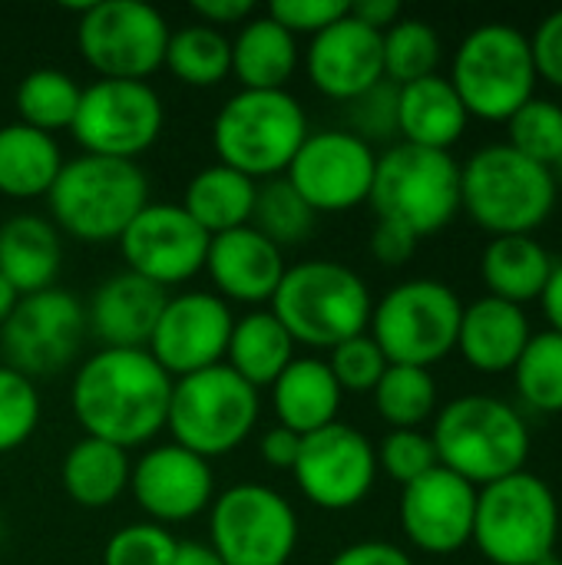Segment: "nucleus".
Segmentation results:
<instances>
[{
    "label": "nucleus",
    "instance_id": "4",
    "mask_svg": "<svg viewBox=\"0 0 562 565\" xmlns=\"http://www.w3.org/2000/svg\"><path fill=\"white\" fill-rule=\"evenodd\" d=\"M46 205L60 232L89 245L119 242L129 222L149 205V179L136 162L83 152L63 162Z\"/></svg>",
    "mask_w": 562,
    "mask_h": 565
},
{
    "label": "nucleus",
    "instance_id": "13",
    "mask_svg": "<svg viewBox=\"0 0 562 565\" xmlns=\"http://www.w3.org/2000/svg\"><path fill=\"white\" fill-rule=\"evenodd\" d=\"M166 17L142 0H103L83 3L76 43L83 60L99 79H136L146 83L166 63L169 43Z\"/></svg>",
    "mask_w": 562,
    "mask_h": 565
},
{
    "label": "nucleus",
    "instance_id": "52",
    "mask_svg": "<svg viewBox=\"0 0 562 565\" xmlns=\"http://www.w3.org/2000/svg\"><path fill=\"white\" fill-rule=\"evenodd\" d=\"M195 17H202L205 26H232V23H242L252 17L255 3L252 0H195L192 3Z\"/></svg>",
    "mask_w": 562,
    "mask_h": 565
},
{
    "label": "nucleus",
    "instance_id": "19",
    "mask_svg": "<svg viewBox=\"0 0 562 565\" xmlns=\"http://www.w3.org/2000/svg\"><path fill=\"white\" fill-rule=\"evenodd\" d=\"M209 242L212 238L189 218L182 205L149 202L119 235V252L132 275L169 288L195 278L205 268Z\"/></svg>",
    "mask_w": 562,
    "mask_h": 565
},
{
    "label": "nucleus",
    "instance_id": "7",
    "mask_svg": "<svg viewBox=\"0 0 562 565\" xmlns=\"http://www.w3.org/2000/svg\"><path fill=\"white\" fill-rule=\"evenodd\" d=\"M560 540V503L530 470L477 490L470 543L494 565H540Z\"/></svg>",
    "mask_w": 562,
    "mask_h": 565
},
{
    "label": "nucleus",
    "instance_id": "41",
    "mask_svg": "<svg viewBox=\"0 0 562 565\" xmlns=\"http://www.w3.org/2000/svg\"><path fill=\"white\" fill-rule=\"evenodd\" d=\"M510 139L507 146H513L517 152H523L527 159L547 166L553 172L556 159L562 156V106L553 99H527L510 119H507Z\"/></svg>",
    "mask_w": 562,
    "mask_h": 565
},
{
    "label": "nucleus",
    "instance_id": "16",
    "mask_svg": "<svg viewBox=\"0 0 562 565\" xmlns=\"http://www.w3.org/2000/svg\"><path fill=\"white\" fill-rule=\"evenodd\" d=\"M378 156L371 142L348 129L308 132L285 179L318 212H348L371 195Z\"/></svg>",
    "mask_w": 562,
    "mask_h": 565
},
{
    "label": "nucleus",
    "instance_id": "9",
    "mask_svg": "<svg viewBox=\"0 0 562 565\" xmlns=\"http://www.w3.org/2000/svg\"><path fill=\"white\" fill-rule=\"evenodd\" d=\"M447 79L470 116L507 122L527 99H533L540 79L530 36L513 23L474 26L454 53Z\"/></svg>",
    "mask_w": 562,
    "mask_h": 565
},
{
    "label": "nucleus",
    "instance_id": "24",
    "mask_svg": "<svg viewBox=\"0 0 562 565\" xmlns=\"http://www.w3.org/2000/svg\"><path fill=\"white\" fill-rule=\"evenodd\" d=\"M166 301H169L166 288L139 278L132 271H123V275L106 278L93 291L86 324L103 341V348L146 351Z\"/></svg>",
    "mask_w": 562,
    "mask_h": 565
},
{
    "label": "nucleus",
    "instance_id": "39",
    "mask_svg": "<svg viewBox=\"0 0 562 565\" xmlns=\"http://www.w3.org/2000/svg\"><path fill=\"white\" fill-rule=\"evenodd\" d=\"M520 397L540 414H562V334L547 328L530 338L517 367Z\"/></svg>",
    "mask_w": 562,
    "mask_h": 565
},
{
    "label": "nucleus",
    "instance_id": "26",
    "mask_svg": "<svg viewBox=\"0 0 562 565\" xmlns=\"http://www.w3.org/2000/svg\"><path fill=\"white\" fill-rule=\"evenodd\" d=\"M341 387L321 358H295L278 381L272 384V407L278 427L308 437L331 424H338L341 411Z\"/></svg>",
    "mask_w": 562,
    "mask_h": 565
},
{
    "label": "nucleus",
    "instance_id": "57",
    "mask_svg": "<svg viewBox=\"0 0 562 565\" xmlns=\"http://www.w3.org/2000/svg\"><path fill=\"white\" fill-rule=\"evenodd\" d=\"M553 175H560V179H562V156L556 159V166H553Z\"/></svg>",
    "mask_w": 562,
    "mask_h": 565
},
{
    "label": "nucleus",
    "instance_id": "49",
    "mask_svg": "<svg viewBox=\"0 0 562 565\" xmlns=\"http://www.w3.org/2000/svg\"><path fill=\"white\" fill-rule=\"evenodd\" d=\"M417 252V235L407 232L404 225H394V222H378L374 232H371V255L388 265V268H397L404 262H411Z\"/></svg>",
    "mask_w": 562,
    "mask_h": 565
},
{
    "label": "nucleus",
    "instance_id": "20",
    "mask_svg": "<svg viewBox=\"0 0 562 565\" xmlns=\"http://www.w3.org/2000/svg\"><path fill=\"white\" fill-rule=\"evenodd\" d=\"M129 490L152 523L169 526L195 520L212 507L215 477L205 457L179 444H162L136 460L129 473Z\"/></svg>",
    "mask_w": 562,
    "mask_h": 565
},
{
    "label": "nucleus",
    "instance_id": "25",
    "mask_svg": "<svg viewBox=\"0 0 562 565\" xmlns=\"http://www.w3.org/2000/svg\"><path fill=\"white\" fill-rule=\"evenodd\" d=\"M530 318L520 305L500 301L494 295L477 298L464 308L460 331H457V351L464 361L484 374H503L513 371L523 348L530 344Z\"/></svg>",
    "mask_w": 562,
    "mask_h": 565
},
{
    "label": "nucleus",
    "instance_id": "6",
    "mask_svg": "<svg viewBox=\"0 0 562 565\" xmlns=\"http://www.w3.org/2000/svg\"><path fill=\"white\" fill-rule=\"evenodd\" d=\"M308 132V116L288 89H238L212 122V146L222 166L275 179L288 172Z\"/></svg>",
    "mask_w": 562,
    "mask_h": 565
},
{
    "label": "nucleus",
    "instance_id": "23",
    "mask_svg": "<svg viewBox=\"0 0 562 565\" xmlns=\"http://www.w3.org/2000/svg\"><path fill=\"white\" fill-rule=\"evenodd\" d=\"M205 271L225 298L242 305H272L285 278V255L262 232L242 225L209 242Z\"/></svg>",
    "mask_w": 562,
    "mask_h": 565
},
{
    "label": "nucleus",
    "instance_id": "38",
    "mask_svg": "<svg viewBox=\"0 0 562 565\" xmlns=\"http://www.w3.org/2000/svg\"><path fill=\"white\" fill-rule=\"evenodd\" d=\"M248 225L262 232L272 245L288 248V245H301L311 235L315 209L295 192V185L285 175H275L255 189V209Z\"/></svg>",
    "mask_w": 562,
    "mask_h": 565
},
{
    "label": "nucleus",
    "instance_id": "21",
    "mask_svg": "<svg viewBox=\"0 0 562 565\" xmlns=\"http://www.w3.org/2000/svg\"><path fill=\"white\" fill-rule=\"evenodd\" d=\"M474 513L477 487L444 467H434L401 493V530L421 553L431 556L464 550L474 536Z\"/></svg>",
    "mask_w": 562,
    "mask_h": 565
},
{
    "label": "nucleus",
    "instance_id": "53",
    "mask_svg": "<svg viewBox=\"0 0 562 565\" xmlns=\"http://www.w3.org/2000/svg\"><path fill=\"white\" fill-rule=\"evenodd\" d=\"M348 13L354 20H361L364 26L384 33L391 30L404 13H401V3L397 0H358V3H348Z\"/></svg>",
    "mask_w": 562,
    "mask_h": 565
},
{
    "label": "nucleus",
    "instance_id": "59",
    "mask_svg": "<svg viewBox=\"0 0 562 565\" xmlns=\"http://www.w3.org/2000/svg\"><path fill=\"white\" fill-rule=\"evenodd\" d=\"M0 543H3V523H0Z\"/></svg>",
    "mask_w": 562,
    "mask_h": 565
},
{
    "label": "nucleus",
    "instance_id": "36",
    "mask_svg": "<svg viewBox=\"0 0 562 565\" xmlns=\"http://www.w3.org/2000/svg\"><path fill=\"white\" fill-rule=\"evenodd\" d=\"M79 86L70 73L53 70V66H40L30 70L13 93V106H17V122L40 129L46 136H53L56 129H70L76 106H79Z\"/></svg>",
    "mask_w": 562,
    "mask_h": 565
},
{
    "label": "nucleus",
    "instance_id": "22",
    "mask_svg": "<svg viewBox=\"0 0 562 565\" xmlns=\"http://www.w3.org/2000/svg\"><path fill=\"white\" fill-rule=\"evenodd\" d=\"M305 70L321 96L351 103L384 79V36L344 13L311 36Z\"/></svg>",
    "mask_w": 562,
    "mask_h": 565
},
{
    "label": "nucleus",
    "instance_id": "54",
    "mask_svg": "<svg viewBox=\"0 0 562 565\" xmlns=\"http://www.w3.org/2000/svg\"><path fill=\"white\" fill-rule=\"evenodd\" d=\"M540 301H543V311H547V318H550V328L562 334V262L553 265V275H550V281H547Z\"/></svg>",
    "mask_w": 562,
    "mask_h": 565
},
{
    "label": "nucleus",
    "instance_id": "50",
    "mask_svg": "<svg viewBox=\"0 0 562 565\" xmlns=\"http://www.w3.org/2000/svg\"><path fill=\"white\" fill-rule=\"evenodd\" d=\"M328 565H414V559L394 543L368 540V543H354L341 550Z\"/></svg>",
    "mask_w": 562,
    "mask_h": 565
},
{
    "label": "nucleus",
    "instance_id": "48",
    "mask_svg": "<svg viewBox=\"0 0 562 565\" xmlns=\"http://www.w3.org/2000/svg\"><path fill=\"white\" fill-rule=\"evenodd\" d=\"M537 76L562 89V10H553L547 20H540L537 33L530 36Z\"/></svg>",
    "mask_w": 562,
    "mask_h": 565
},
{
    "label": "nucleus",
    "instance_id": "15",
    "mask_svg": "<svg viewBox=\"0 0 562 565\" xmlns=\"http://www.w3.org/2000/svg\"><path fill=\"white\" fill-rule=\"evenodd\" d=\"M86 331V315L70 291L46 288L23 295L0 328V354L23 377H50L73 364Z\"/></svg>",
    "mask_w": 562,
    "mask_h": 565
},
{
    "label": "nucleus",
    "instance_id": "56",
    "mask_svg": "<svg viewBox=\"0 0 562 565\" xmlns=\"http://www.w3.org/2000/svg\"><path fill=\"white\" fill-rule=\"evenodd\" d=\"M17 301H20V295H17V291H13V285L0 275V328H3V321L13 315Z\"/></svg>",
    "mask_w": 562,
    "mask_h": 565
},
{
    "label": "nucleus",
    "instance_id": "18",
    "mask_svg": "<svg viewBox=\"0 0 562 565\" xmlns=\"http://www.w3.org/2000/svg\"><path fill=\"white\" fill-rule=\"evenodd\" d=\"M232 324L235 318L225 298L209 291H185L166 301L146 351L172 381H179L225 364Z\"/></svg>",
    "mask_w": 562,
    "mask_h": 565
},
{
    "label": "nucleus",
    "instance_id": "33",
    "mask_svg": "<svg viewBox=\"0 0 562 565\" xmlns=\"http://www.w3.org/2000/svg\"><path fill=\"white\" fill-rule=\"evenodd\" d=\"M291 361H295V341L272 311H252L232 324L225 367H232L255 391L272 387Z\"/></svg>",
    "mask_w": 562,
    "mask_h": 565
},
{
    "label": "nucleus",
    "instance_id": "8",
    "mask_svg": "<svg viewBox=\"0 0 562 565\" xmlns=\"http://www.w3.org/2000/svg\"><path fill=\"white\" fill-rule=\"evenodd\" d=\"M368 202L378 222L404 225L417 238L434 235L460 212V166L444 149L397 142L378 156Z\"/></svg>",
    "mask_w": 562,
    "mask_h": 565
},
{
    "label": "nucleus",
    "instance_id": "14",
    "mask_svg": "<svg viewBox=\"0 0 562 565\" xmlns=\"http://www.w3.org/2000/svg\"><path fill=\"white\" fill-rule=\"evenodd\" d=\"M162 122V99L149 83L96 79L79 93L70 132L86 156L136 162L159 139Z\"/></svg>",
    "mask_w": 562,
    "mask_h": 565
},
{
    "label": "nucleus",
    "instance_id": "55",
    "mask_svg": "<svg viewBox=\"0 0 562 565\" xmlns=\"http://www.w3.org/2000/svg\"><path fill=\"white\" fill-rule=\"evenodd\" d=\"M169 565H222V559L215 556V550L209 543H176V553H172V563Z\"/></svg>",
    "mask_w": 562,
    "mask_h": 565
},
{
    "label": "nucleus",
    "instance_id": "10",
    "mask_svg": "<svg viewBox=\"0 0 562 565\" xmlns=\"http://www.w3.org/2000/svg\"><path fill=\"white\" fill-rule=\"evenodd\" d=\"M258 391L232 367L215 364L172 381L166 427L172 430V444L212 460L245 444L258 424Z\"/></svg>",
    "mask_w": 562,
    "mask_h": 565
},
{
    "label": "nucleus",
    "instance_id": "30",
    "mask_svg": "<svg viewBox=\"0 0 562 565\" xmlns=\"http://www.w3.org/2000/svg\"><path fill=\"white\" fill-rule=\"evenodd\" d=\"M298 70V43L268 13L252 17L232 40V76L242 89H285Z\"/></svg>",
    "mask_w": 562,
    "mask_h": 565
},
{
    "label": "nucleus",
    "instance_id": "40",
    "mask_svg": "<svg viewBox=\"0 0 562 565\" xmlns=\"http://www.w3.org/2000/svg\"><path fill=\"white\" fill-rule=\"evenodd\" d=\"M381 36H384V79H391L394 86H404V83L437 73L444 46H441L437 30L427 20L401 17Z\"/></svg>",
    "mask_w": 562,
    "mask_h": 565
},
{
    "label": "nucleus",
    "instance_id": "32",
    "mask_svg": "<svg viewBox=\"0 0 562 565\" xmlns=\"http://www.w3.org/2000/svg\"><path fill=\"white\" fill-rule=\"evenodd\" d=\"M63 152L53 136L30 129L23 122L0 126V195L7 199H40L53 189Z\"/></svg>",
    "mask_w": 562,
    "mask_h": 565
},
{
    "label": "nucleus",
    "instance_id": "43",
    "mask_svg": "<svg viewBox=\"0 0 562 565\" xmlns=\"http://www.w3.org/2000/svg\"><path fill=\"white\" fill-rule=\"evenodd\" d=\"M374 454H378V470H384L401 487H407V483L421 480L424 473H431L434 467H441L434 440L424 430H391Z\"/></svg>",
    "mask_w": 562,
    "mask_h": 565
},
{
    "label": "nucleus",
    "instance_id": "51",
    "mask_svg": "<svg viewBox=\"0 0 562 565\" xmlns=\"http://www.w3.org/2000/svg\"><path fill=\"white\" fill-rule=\"evenodd\" d=\"M298 450H301V437L285 427H272L258 444V457L275 470H291L298 460Z\"/></svg>",
    "mask_w": 562,
    "mask_h": 565
},
{
    "label": "nucleus",
    "instance_id": "12",
    "mask_svg": "<svg viewBox=\"0 0 562 565\" xmlns=\"http://www.w3.org/2000/svg\"><path fill=\"white\" fill-rule=\"evenodd\" d=\"M209 510V546L222 565H288L295 556L298 516L278 490L238 483Z\"/></svg>",
    "mask_w": 562,
    "mask_h": 565
},
{
    "label": "nucleus",
    "instance_id": "11",
    "mask_svg": "<svg viewBox=\"0 0 562 565\" xmlns=\"http://www.w3.org/2000/svg\"><path fill=\"white\" fill-rule=\"evenodd\" d=\"M464 301L437 278H411L394 285L371 311V338L388 364L427 367L457 351Z\"/></svg>",
    "mask_w": 562,
    "mask_h": 565
},
{
    "label": "nucleus",
    "instance_id": "3",
    "mask_svg": "<svg viewBox=\"0 0 562 565\" xmlns=\"http://www.w3.org/2000/svg\"><path fill=\"white\" fill-rule=\"evenodd\" d=\"M556 175L507 142L477 149L460 166V212L497 235H530L556 209Z\"/></svg>",
    "mask_w": 562,
    "mask_h": 565
},
{
    "label": "nucleus",
    "instance_id": "5",
    "mask_svg": "<svg viewBox=\"0 0 562 565\" xmlns=\"http://www.w3.org/2000/svg\"><path fill=\"white\" fill-rule=\"evenodd\" d=\"M371 291L358 271L341 262H301L285 268V278L272 298V315L285 324L295 344L338 348L358 338L371 324Z\"/></svg>",
    "mask_w": 562,
    "mask_h": 565
},
{
    "label": "nucleus",
    "instance_id": "42",
    "mask_svg": "<svg viewBox=\"0 0 562 565\" xmlns=\"http://www.w3.org/2000/svg\"><path fill=\"white\" fill-rule=\"evenodd\" d=\"M40 424V397L30 377L0 364V454L23 447Z\"/></svg>",
    "mask_w": 562,
    "mask_h": 565
},
{
    "label": "nucleus",
    "instance_id": "31",
    "mask_svg": "<svg viewBox=\"0 0 562 565\" xmlns=\"http://www.w3.org/2000/svg\"><path fill=\"white\" fill-rule=\"evenodd\" d=\"M255 189H258L255 179L215 162L192 175L182 195V209L209 238H215L252 222Z\"/></svg>",
    "mask_w": 562,
    "mask_h": 565
},
{
    "label": "nucleus",
    "instance_id": "44",
    "mask_svg": "<svg viewBox=\"0 0 562 565\" xmlns=\"http://www.w3.org/2000/svg\"><path fill=\"white\" fill-rule=\"evenodd\" d=\"M176 540L159 523H129L116 530L103 550V565H169Z\"/></svg>",
    "mask_w": 562,
    "mask_h": 565
},
{
    "label": "nucleus",
    "instance_id": "1",
    "mask_svg": "<svg viewBox=\"0 0 562 565\" xmlns=\"http://www.w3.org/2000/svg\"><path fill=\"white\" fill-rule=\"evenodd\" d=\"M172 377L149 351L103 348L73 374L70 407L86 437L132 450L149 444L169 414Z\"/></svg>",
    "mask_w": 562,
    "mask_h": 565
},
{
    "label": "nucleus",
    "instance_id": "35",
    "mask_svg": "<svg viewBox=\"0 0 562 565\" xmlns=\"http://www.w3.org/2000/svg\"><path fill=\"white\" fill-rule=\"evenodd\" d=\"M162 66L185 86H215L232 73V40L205 23L179 26L169 33Z\"/></svg>",
    "mask_w": 562,
    "mask_h": 565
},
{
    "label": "nucleus",
    "instance_id": "46",
    "mask_svg": "<svg viewBox=\"0 0 562 565\" xmlns=\"http://www.w3.org/2000/svg\"><path fill=\"white\" fill-rule=\"evenodd\" d=\"M348 119L358 139H391L397 132V86L391 79H381L368 93L348 103Z\"/></svg>",
    "mask_w": 562,
    "mask_h": 565
},
{
    "label": "nucleus",
    "instance_id": "17",
    "mask_svg": "<svg viewBox=\"0 0 562 565\" xmlns=\"http://www.w3.org/2000/svg\"><path fill=\"white\" fill-rule=\"evenodd\" d=\"M291 473L308 503L341 513L354 510L371 493L378 477V454L361 430L338 420L318 434L301 437Z\"/></svg>",
    "mask_w": 562,
    "mask_h": 565
},
{
    "label": "nucleus",
    "instance_id": "28",
    "mask_svg": "<svg viewBox=\"0 0 562 565\" xmlns=\"http://www.w3.org/2000/svg\"><path fill=\"white\" fill-rule=\"evenodd\" d=\"M60 262L63 245L53 222L40 215H13L0 225V275L20 298L53 288Z\"/></svg>",
    "mask_w": 562,
    "mask_h": 565
},
{
    "label": "nucleus",
    "instance_id": "34",
    "mask_svg": "<svg viewBox=\"0 0 562 565\" xmlns=\"http://www.w3.org/2000/svg\"><path fill=\"white\" fill-rule=\"evenodd\" d=\"M129 454L96 437H83L70 447L63 460V490L73 503L86 510H103L123 497L129 487Z\"/></svg>",
    "mask_w": 562,
    "mask_h": 565
},
{
    "label": "nucleus",
    "instance_id": "2",
    "mask_svg": "<svg viewBox=\"0 0 562 565\" xmlns=\"http://www.w3.org/2000/svg\"><path fill=\"white\" fill-rule=\"evenodd\" d=\"M437 460L470 487H490L527 470L530 427L520 411L490 394L450 401L431 430Z\"/></svg>",
    "mask_w": 562,
    "mask_h": 565
},
{
    "label": "nucleus",
    "instance_id": "27",
    "mask_svg": "<svg viewBox=\"0 0 562 565\" xmlns=\"http://www.w3.org/2000/svg\"><path fill=\"white\" fill-rule=\"evenodd\" d=\"M467 119L470 113L464 99L441 73L397 86V132L411 146L450 152V146L464 136Z\"/></svg>",
    "mask_w": 562,
    "mask_h": 565
},
{
    "label": "nucleus",
    "instance_id": "29",
    "mask_svg": "<svg viewBox=\"0 0 562 565\" xmlns=\"http://www.w3.org/2000/svg\"><path fill=\"white\" fill-rule=\"evenodd\" d=\"M553 265V255L533 235H497L480 255V275L487 291L520 308L543 295Z\"/></svg>",
    "mask_w": 562,
    "mask_h": 565
},
{
    "label": "nucleus",
    "instance_id": "37",
    "mask_svg": "<svg viewBox=\"0 0 562 565\" xmlns=\"http://www.w3.org/2000/svg\"><path fill=\"white\" fill-rule=\"evenodd\" d=\"M371 394L391 430H421V424L437 411V381L427 367L388 364Z\"/></svg>",
    "mask_w": 562,
    "mask_h": 565
},
{
    "label": "nucleus",
    "instance_id": "58",
    "mask_svg": "<svg viewBox=\"0 0 562 565\" xmlns=\"http://www.w3.org/2000/svg\"><path fill=\"white\" fill-rule=\"evenodd\" d=\"M540 565H562V559H556V556H550V559H543Z\"/></svg>",
    "mask_w": 562,
    "mask_h": 565
},
{
    "label": "nucleus",
    "instance_id": "45",
    "mask_svg": "<svg viewBox=\"0 0 562 565\" xmlns=\"http://www.w3.org/2000/svg\"><path fill=\"white\" fill-rule=\"evenodd\" d=\"M328 367H331V374H335V381H338L341 391L364 394V391H374L378 381L384 377L388 358H384V351L374 344V338L364 331V334L348 338L344 344L331 348Z\"/></svg>",
    "mask_w": 562,
    "mask_h": 565
},
{
    "label": "nucleus",
    "instance_id": "47",
    "mask_svg": "<svg viewBox=\"0 0 562 565\" xmlns=\"http://www.w3.org/2000/svg\"><path fill=\"white\" fill-rule=\"evenodd\" d=\"M348 13V3L344 0H275L268 7V17L285 26L291 36L298 33H321L325 26H331L335 20H341Z\"/></svg>",
    "mask_w": 562,
    "mask_h": 565
}]
</instances>
